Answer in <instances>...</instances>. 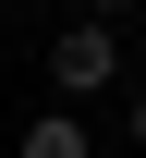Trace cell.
<instances>
[{
	"label": "cell",
	"mask_w": 146,
	"mask_h": 158,
	"mask_svg": "<svg viewBox=\"0 0 146 158\" xmlns=\"http://www.w3.org/2000/svg\"><path fill=\"white\" fill-rule=\"evenodd\" d=\"M134 146H146V98H134Z\"/></svg>",
	"instance_id": "obj_3"
},
{
	"label": "cell",
	"mask_w": 146,
	"mask_h": 158,
	"mask_svg": "<svg viewBox=\"0 0 146 158\" xmlns=\"http://www.w3.org/2000/svg\"><path fill=\"white\" fill-rule=\"evenodd\" d=\"M110 73H122V37H110L98 12H85V24H61V37H49V85H61V98H98Z\"/></svg>",
	"instance_id": "obj_1"
},
{
	"label": "cell",
	"mask_w": 146,
	"mask_h": 158,
	"mask_svg": "<svg viewBox=\"0 0 146 158\" xmlns=\"http://www.w3.org/2000/svg\"><path fill=\"white\" fill-rule=\"evenodd\" d=\"M98 12H110V0H98Z\"/></svg>",
	"instance_id": "obj_4"
},
{
	"label": "cell",
	"mask_w": 146,
	"mask_h": 158,
	"mask_svg": "<svg viewBox=\"0 0 146 158\" xmlns=\"http://www.w3.org/2000/svg\"><path fill=\"white\" fill-rule=\"evenodd\" d=\"M12 158H85V122L73 110H37V122H24V146Z\"/></svg>",
	"instance_id": "obj_2"
}]
</instances>
